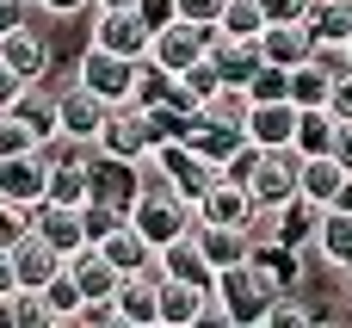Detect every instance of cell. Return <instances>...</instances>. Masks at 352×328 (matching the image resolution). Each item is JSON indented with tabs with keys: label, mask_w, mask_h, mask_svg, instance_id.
Here are the masks:
<instances>
[{
	"label": "cell",
	"mask_w": 352,
	"mask_h": 328,
	"mask_svg": "<svg viewBox=\"0 0 352 328\" xmlns=\"http://www.w3.org/2000/svg\"><path fill=\"white\" fill-rule=\"evenodd\" d=\"M37 291H43V304H50V316H56V322H80V304H87V298H80V285H74V273H68V267H62L50 285H37Z\"/></svg>",
	"instance_id": "cell-30"
},
{
	"label": "cell",
	"mask_w": 352,
	"mask_h": 328,
	"mask_svg": "<svg viewBox=\"0 0 352 328\" xmlns=\"http://www.w3.org/2000/svg\"><path fill=\"white\" fill-rule=\"evenodd\" d=\"M111 310L124 328H161V273H124V285L111 291Z\"/></svg>",
	"instance_id": "cell-9"
},
{
	"label": "cell",
	"mask_w": 352,
	"mask_h": 328,
	"mask_svg": "<svg viewBox=\"0 0 352 328\" xmlns=\"http://www.w3.org/2000/svg\"><path fill=\"white\" fill-rule=\"evenodd\" d=\"M130 223L148 236V248H167L179 236H198V205L179 198L173 186H142L136 205H130Z\"/></svg>",
	"instance_id": "cell-3"
},
{
	"label": "cell",
	"mask_w": 352,
	"mask_h": 328,
	"mask_svg": "<svg viewBox=\"0 0 352 328\" xmlns=\"http://www.w3.org/2000/svg\"><path fill=\"white\" fill-rule=\"evenodd\" d=\"M43 12H56V19H68V12H80V6H93V0H37Z\"/></svg>",
	"instance_id": "cell-46"
},
{
	"label": "cell",
	"mask_w": 352,
	"mask_h": 328,
	"mask_svg": "<svg viewBox=\"0 0 352 328\" xmlns=\"http://www.w3.org/2000/svg\"><path fill=\"white\" fill-rule=\"evenodd\" d=\"M136 68H142V62H130V56H111V50L87 43V56H80L74 81H80V87H93L105 105H124V99H136Z\"/></svg>",
	"instance_id": "cell-6"
},
{
	"label": "cell",
	"mask_w": 352,
	"mask_h": 328,
	"mask_svg": "<svg viewBox=\"0 0 352 328\" xmlns=\"http://www.w3.org/2000/svg\"><path fill=\"white\" fill-rule=\"evenodd\" d=\"M217 31H223V37H260V31H266V6H260V0H223Z\"/></svg>",
	"instance_id": "cell-31"
},
{
	"label": "cell",
	"mask_w": 352,
	"mask_h": 328,
	"mask_svg": "<svg viewBox=\"0 0 352 328\" xmlns=\"http://www.w3.org/2000/svg\"><path fill=\"white\" fill-rule=\"evenodd\" d=\"M316 43H352V0H309Z\"/></svg>",
	"instance_id": "cell-26"
},
{
	"label": "cell",
	"mask_w": 352,
	"mask_h": 328,
	"mask_svg": "<svg viewBox=\"0 0 352 328\" xmlns=\"http://www.w3.org/2000/svg\"><path fill=\"white\" fill-rule=\"evenodd\" d=\"M248 93H254V99H291V68L260 62V68L248 74Z\"/></svg>",
	"instance_id": "cell-34"
},
{
	"label": "cell",
	"mask_w": 352,
	"mask_h": 328,
	"mask_svg": "<svg viewBox=\"0 0 352 328\" xmlns=\"http://www.w3.org/2000/svg\"><path fill=\"white\" fill-rule=\"evenodd\" d=\"M93 43L99 50H111V56H130V62H142L148 56V43H155V25L136 12V6H99V19H93Z\"/></svg>",
	"instance_id": "cell-7"
},
{
	"label": "cell",
	"mask_w": 352,
	"mask_h": 328,
	"mask_svg": "<svg viewBox=\"0 0 352 328\" xmlns=\"http://www.w3.org/2000/svg\"><path fill=\"white\" fill-rule=\"evenodd\" d=\"M328 112H334V118H352V68H346V74H334V87H328Z\"/></svg>",
	"instance_id": "cell-38"
},
{
	"label": "cell",
	"mask_w": 352,
	"mask_h": 328,
	"mask_svg": "<svg viewBox=\"0 0 352 328\" xmlns=\"http://www.w3.org/2000/svg\"><path fill=\"white\" fill-rule=\"evenodd\" d=\"M0 62L19 68L25 81H43V74H50V43H43V31H31V25L0 31Z\"/></svg>",
	"instance_id": "cell-17"
},
{
	"label": "cell",
	"mask_w": 352,
	"mask_h": 328,
	"mask_svg": "<svg viewBox=\"0 0 352 328\" xmlns=\"http://www.w3.org/2000/svg\"><path fill=\"white\" fill-rule=\"evenodd\" d=\"M334 130H340V118H334L328 105H297V136H291V149H297V155H334Z\"/></svg>",
	"instance_id": "cell-23"
},
{
	"label": "cell",
	"mask_w": 352,
	"mask_h": 328,
	"mask_svg": "<svg viewBox=\"0 0 352 328\" xmlns=\"http://www.w3.org/2000/svg\"><path fill=\"white\" fill-rule=\"evenodd\" d=\"M25 87H31V81H25V74H19V68H6V62H0V112H12V105H19V93H25Z\"/></svg>",
	"instance_id": "cell-40"
},
{
	"label": "cell",
	"mask_w": 352,
	"mask_h": 328,
	"mask_svg": "<svg viewBox=\"0 0 352 328\" xmlns=\"http://www.w3.org/2000/svg\"><path fill=\"white\" fill-rule=\"evenodd\" d=\"M19 236H31V211L12 205V198H0V248H12Z\"/></svg>",
	"instance_id": "cell-36"
},
{
	"label": "cell",
	"mask_w": 352,
	"mask_h": 328,
	"mask_svg": "<svg viewBox=\"0 0 352 328\" xmlns=\"http://www.w3.org/2000/svg\"><path fill=\"white\" fill-rule=\"evenodd\" d=\"M155 143H161V124H155V112H148V105H136V99L111 105V112H105V124H99V136H93V149H99V155H111V161H142Z\"/></svg>",
	"instance_id": "cell-4"
},
{
	"label": "cell",
	"mask_w": 352,
	"mask_h": 328,
	"mask_svg": "<svg viewBox=\"0 0 352 328\" xmlns=\"http://www.w3.org/2000/svg\"><path fill=\"white\" fill-rule=\"evenodd\" d=\"M229 174H235V180H248V192H254V205H260V211H278V205H291V198H297L303 155H297L291 143H285V149H248Z\"/></svg>",
	"instance_id": "cell-2"
},
{
	"label": "cell",
	"mask_w": 352,
	"mask_h": 328,
	"mask_svg": "<svg viewBox=\"0 0 352 328\" xmlns=\"http://www.w3.org/2000/svg\"><path fill=\"white\" fill-rule=\"evenodd\" d=\"M346 50H352V43H346Z\"/></svg>",
	"instance_id": "cell-48"
},
{
	"label": "cell",
	"mask_w": 352,
	"mask_h": 328,
	"mask_svg": "<svg viewBox=\"0 0 352 328\" xmlns=\"http://www.w3.org/2000/svg\"><path fill=\"white\" fill-rule=\"evenodd\" d=\"M136 192H142V174H136V161H111V155H99L93 161V198H111V205H136Z\"/></svg>",
	"instance_id": "cell-21"
},
{
	"label": "cell",
	"mask_w": 352,
	"mask_h": 328,
	"mask_svg": "<svg viewBox=\"0 0 352 328\" xmlns=\"http://www.w3.org/2000/svg\"><path fill=\"white\" fill-rule=\"evenodd\" d=\"M248 105H254V93H248V81H223L198 112L204 118H217V124H248Z\"/></svg>",
	"instance_id": "cell-28"
},
{
	"label": "cell",
	"mask_w": 352,
	"mask_h": 328,
	"mask_svg": "<svg viewBox=\"0 0 352 328\" xmlns=\"http://www.w3.org/2000/svg\"><path fill=\"white\" fill-rule=\"evenodd\" d=\"M260 273H272L278 279V291H291L297 279H303V248H291L285 236H266V242H254V254H248Z\"/></svg>",
	"instance_id": "cell-24"
},
{
	"label": "cell",
	"mask_w": 352,
	"mask_h": 328,
	"mask_svg": "<svg viewBox=\"0 0 352 328\" xmlns=\"http://www.w3.org/2000/svg\"><path fill=\"white\" fill-rule=\"evenodd\" d=\"M31 25V0H0V31H19Z\"/></svg>",
	"instance_id": "cell-42"
},
{
	"label": "cell",
	"mask_w": 352,
	"mask_h": 328,
	"mask_svg": "<svg viewBox=\"0 0 352 328\" xmlns=\"http://www.w3.org/2000/svg\"><path fill=\"white\" fill-rule=\"evenodd\" d=\"M328 87H334V74H328L316 56L291 68V99H297V105H328Z\"/></svg>",
	"instance_id": "cell-29"
},
{
	"label": "cell",
	"mask_w": 352,
	"mask_h": 328,
	"mask_svg": "<svg viewBox=\"0 0 352 328\" xmlns=\"http://www.w3.org/2000/svg\"><path fill=\"white\" fill-rule=\"evenodd\" d=\"M99 254H105L118 273H148V267H155V248H148V236H142L136 223H118V229L99 242Z\"/></svg>",
	"instance_id": "cell-22"
},
{
	"label": "cell",
	"mask_w": 352,
	"mask_h": 328,
	"mask_svg": "<svg viewBox=\"0 0 352 328\" xmlns=\"http://www.w3.org/2000/svg\"><path fill=\"white\" fill-rule=\"evenodd\" d=\"M25 149H43V136L19 112H0V155H25Z\"/></svg>",
	"instance_id": "cell-35"
},
{
	"label": "cell",
	"mask_w": 352,
	"mask_h": 328,
	"mask_svg": "<svg viewBox=\"0 0 352 328\" xmlns=\"http://www.w3.org/2000/svg\"><path fill=\"white\" fill-rule=\"evenodd\" d=\"M260 56L278 62V68L309 62V56H316V31H309V19H272V25L260 31Z\"/></svg>",
	"instance_id": "cell-11"
},
{
	"label": "cell",
	"mask_w": 352,
	"mask_h": 328,
	"mask_svg": "<svg viewBox=\"0 0 352 328\" xmlns=\"http://www.w3.org/2000/svg\"><path fill=\"white\" fill-rule=\"evenodd\" d=\"M241 130H248L254 149H285L297 136V99H254Z\"/></svg>",
	"instance_id": "cell-10"
},
{
	"label": "cell",
	"mask_w": 352,
	"mask_h": 328,
	"mask_svg": "<svg viewBox=\"0 0 352 328\" xmlns=\"http://www.w3.org/2000/svg\"><path fill=\"white\" fill-rule=\"evenodd\" d=\"M316 223H322V205H309L303 192H297L291 205H278V236H285L291 248H316Z\"/></svg>",
	"instance_id": "cell-27"
},
{
	"label": "cell",
	"mask_w": 352,
	"mask_h": 328,
	"mask_svg": "<svg viewBox=\"0 0 352 328\" xmlns=\"http://www.w3.org/2000/svg\"><path fill=\"white\" fill-rule=\"evenodd\" d=\"M217 304H210V285H186V279H161V328H192L210 322Z\"/></svg>",
	"instance_id": "cell-13"
},
{
	"label": "cell",
	"mask_w": 352,
	"mask_h": 328,
	"mask_svg": "<svg viewBox=\"0 0 352 328\" xmlns=\"http://www.w3.org/2000/svg\"><path fill=\"white\" fill-rule=\"evenodd\" d=\"M179 19H198V25H217V19H223V0H179Z\"/></svg>",
	"instance_id": "cell-41"
},
{
	"label": "cell",
	"mask_w": 352,
	"mask_h": 328,
	"mask_svg": "<svg viewBox=\"0 0 352 328\" xmlns=\"http://www.w3.org/2000/svg\"><path fill=\"white\" fill-rule=\"evenodd\" d=\"M93 6H105V12H111V6H136V0H93Z\"/></svg>",
	"instance_id": "cell-47"
},
{
	"label": "cell",
	"mask_w": 352,
	"mask_h": 328,
	"mask_svg": "<svg viewBox=\"0 0 352 328\" xmlns=\"http://www.w3.org/2000/svg\"><path fill=\"white\" fill-rule=\"evenodd\" d=\"M155 273H161V279H186V285H217V267H210V254L198 248V236H179V242L155 248Z\"/></svg>",
	"instance_id": "cell-14"
},
{
	"label": "cell",
	"mask_w": 352,
	"mask_h": 328,
	"mask_svg": "<svg viewBox=\"0 0 352 328\" xmlns=\"http://www.w3.org/2000/svg\"><path fill=\"white\" fill-rule=\"evenodd\" d=\"M346 180H352V174L340 167V155H303V174H297V192H303L309 205H334Z\"/></svg>",
	"instance_id": "cell-20"
},
{
	"label": "cell",
	"mask_w": 352,
	"mask_h": 328,
	"mask_svg": "<svg viewBox=\"0 0 352 328\" xmlns=\"http://www.w3.org/2000/svg\"><path fill=\"white\" fill-rule=\"evenodd\" d=\"M136 12L161 31V25H173V19H179V0H136Z\"/></svg>",
	"instance_id": "cell-39"
},
{
	"label": "cell",
	"mask_w": 352,
	"mask_h": 328,
	"mask_svg": "<svg viewBox=\"0 0 352 328\" xmlns=\"http://www.w3.org/2000/svg\"><path fill=\"white\" fill-rule=\"evenodd\" d=\"M198 248H204L210 267L223 273V267H235V260L254 254V236H248V229H223V223H198Z\"/></svg>",
	"instance_id": "cell-25"
},
{
	"label": "cell",
	"mask_w": 352,
	"mask_h": 328,
	"mask_svg": "<svg viewBox=\"0 0 352 328\" xmlns=\"http://www.w3.org/2000/svg\"><path fill=\"white\" fill-rule=\"evenodd\" d=\"M105 99L93 93V87H68V93H56V130H68V136H80V143H93L99 136V124H105Z\"/></svg>",
	"instance_id": "cell-12"
},
{
	"label": "cell",
	"mask_w": 352,
	"mask_h": 328,
	"mask_svg": "<svg viewBox=\"0 0 352 328\" xmlns=\"http://www.w3.org/2000/svg\"><path fill=\"white\" fill-rule=\"evenodd\" d=\"M316 254L328 267L352 273V211L346 205H322V223H316Z\"/></svg>",
	"instance_id": "cell-18"
},
{
	"label": "cell",
	"mask_w": 352,
	"mask_h": 328,
	"mask_svg": "<svg viewBox=\"0 0 352 328\" xmlns=\"http://www.w3.org/2000/svg\"><path fill=\"white\" fill-rule=\"evenodd\" d=\"M210 304H217V316H223L229 328H266L272 304H278V279H272V273H260L254 260H235V267H223V273H217Z\"/></svg>",
	"instance_id": "cell-1"
},
{
	"label": "cell",
	"mask_w": 352,
	"mask_h": 328,
	"mask_svg": "<svg viewBox=\"0 0 352 328\" xmlns=\"http://www.w3.org/2000/svg\"><path fill=\"white\" fill-rule=\"evenodd\" d=\"M31 229H37L62 260H68L74 248H87V229H80V211H74V205H50V198L31 205Z\"/></svg>",
	"instance_id": "cell-15"
},
{
	"label": "cell",
	"mask_w": 352,
	"mask_h": 328,
	"mask_svg": "<svg viewBox=\"0 0 352 328\" xmlns=\"http://www.w3.org/2000/svg\"><path fill=\"white\" fill-rule=\"evenodd\" d=\"M12 267H19V285H31V291H37V285H50V279L62 273V254L31 229V236H19V242H12Z\"/></svg>",
	"instance_id": "cell-19"
},
{
	"label": "cell",
	"mask_w": 352,
	"mask_h": 328,
	"mask_svg": "<svg viewBox=\"0 0 352 328\" xmlns=\"http://www.w3.org/2000/svg\"><path fill=\"white\" fill-rule=\"evenodd\" d=\"M266 6V25L272 19H309V0H260Z\"/></svg>",
	"instance_id": "cell-43"
},
{
	"label": "cell",
	"mask_w": 352,
	"mask_h": 328,
	"mask_svg": "<svg viewBox=\"0 0 352 328\" xmlns=\"http://www.w3.org/2000/svg\"><path fill=\"white\" fill-rule=\"evenodd\" d=\"M62 267L74 273V285H80V298H87V304H99V298H111V291L124 285V273H118V267H111V260H105L93 242H87V248H74Z\"/></svg>",
	"instance_id": "cell-16"
},
{
	"label": "cell",
	"mask_w": 352,
	"mask_h": 328,
	"mask_svg": "<svg viewBox=\"0 0 352 328\" xmlns=\"http://www.w3.org/2000/svg\"><path fill=\"white\" fill-rule=\"evenodd\" d=\"M19 291V267H12V248H0V304Z\"/></svg>",
	"instance_id": "cell-44"
},
{
	"label": "cell",
	"mask_w": 352,
	"mask_h": 328,
	"mask_svg": "<svg viewBox=\"0 0 352 328\" xmlns=\"http://www.w3.org/2000/svg\"><path fill=\"white\" fill-rule=\"evenodd\" d=\"M50 155L43 149H25V155H0V198H12V205H43L50 198Z\"/></svg>",
	"instance_id": "cell-8"
},
{
	"label": "cell",
	"mask_w": 352,
	"mask_h": 328,
	"mask_svg": "<svg viewBox=\"0 0 352 328\" xmlns=\"http://www.w3.org/2000/svg\"><path fill=\"white\" fill-rule=\"evenodd\" d=\"M210 43H217V25L173 19V25H161V31H155V43H148V62H155V68H167V74L179 81L192 62H204V56H210Z\"/></svg>",
	"instance_id": "cell-5"
},
{
	"label": "cell",
	"mask_w": 352,
	"mask_h": 328,
	"mask_svg": "<svg viewBox=\"0 0 352 328\" xmlns=\"http://www.w3.org/2000/svg\"><path fill=\"white\" fill-rule=\"evenodd\" d=\"M303 322H309V310H303V304H291V298L278 291V304H272V316H266V328H303Z\"/></svg>",
	"instance_id": "cell-37"
},
{
	"label": "cell",
	"mask_w": 352,
	"mask_h": 328,
	"mask_svg": "<svg viewBox=\"0 0 352 328\" xmlns=\"http://www.w3.org/2000/svg\"><path fill=\"white\" fill-rule=\"evenodd\" d=\"M334 155H340V167L352 174V118H340V130H334Z\"/></svg>",
	"instance_id": "cell-45"
},
{
	"label": "cell",
	"mask_w": 352,
	"mask_h": 328,
	"mask_svg": "<svg viewBox=\"0 0 352 328\" xmlns=\"http://www.w3.org/2000/svg\"><path fill=\"white\" fill-rule=\"evenodd\" d=\"M118 223H130V211H124V205H111V198H87V205H80V229H87V242H93V248H99Z\"/></svg>",
	"instance_id": "cell-33"
},
{
	"label": "cell",
	"mask_w": 352,
	"mask_h": 328,
	"mask_svg": "<svg viewBox=\"0 0 352 328\" xmlns=\"http://www.w3.org/2000/svg\"><path fill=\"white\" fill-rule=\"evenodd\" d=\"M223 81H229V74L217 68V56H204V62H192V68L179 74V99H186V105H204V99H210Z\"/></svg>",
	"instance_id": "cell-32"
}]
</instances>
